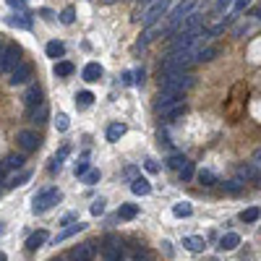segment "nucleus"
<instances>
[{
    "label": "nucleus",
    "mask_w": 261,
    "mask_h": 261,
    "mask_svg": "<svg viewBox=\"0 0 261 261\" xmlns=\"http://www.w3.org/2000/svg\"><path fill=\"white\" fill-rule=\"evenodd\" d=\"M196 76L191 70H178V73H159V91H180L186 94L188 89H193Z\"/></svg>",
    "instance_id": "f257e3e1"
},
{
    "label": "nucleus",
    "mask_w": 261,
    "mask_h": 261,
    "mask_svg": "<svg viewBox=\"0 0 261 261\" xmlns=\"http://www.w3.org/2000/svg\"><path fill=\"white\" fill-rule=\"evenodd\" d=\"M173 0H149V5H146L141 13H136V18L141 21L144 26H152L162 21V16H167V8H170Z\"/></svg>",
    "instance_id": "f03ea898"
},
{
    "label": "nucleus",
    "mask_w": 261,
    "mask_h": 261,
    "mask_svg": "<svg viewBox=\"0 0 261 261\" xmlns=\"http://www.w3.org/2000/svg\"><path fill=\"white\" fill-rule=\"evenodd\" d=\"M60 201H63V193H60L55 186H47V188H42V191L34 196L32 209H34V214H42V211L52 209L55 204H60Z\"/></svg>",
    "instance_id": "7ed1b4c3"
},
{
    "label": "nucleus",
    "mask_w": 261,
    "mask_h": 261,
    "mask_svg": "<svg viewBox=\"0 0 261 261\" xmlns=\"http://www.w3.org/2000/svg\"><path fill=\"white\" fill-rule=\"evenodd\" d=\"M196 11V0H180L175 8L167 13V21H165V29H167V34H173V29L180 24L183 18L188 16V13H193Z\"/></svg>",
    "instance_id": "20e7f679"
},
{
    "label": "nucleus",
    "mask_w": 261,
    "mask_h": 261,
    "mask_svg": "<svg viewBox=\"0 0 261 261\" xmlns=\"http://www.w3.org/2000/svg\"><path fill=\"white\" fill-rule=\"evenodd\" d=\"M125 256V248H123V241L118 235H104V241H102V259L104 261H123Z\"/></svg>",
    "instance_id": "39448f33"
},
{
    "label": "nucleus",
    "mask_w": 261,
    "mask_h": 261,
    "mask_svg": "<svg viewBox=\"0 0 261 261\" xmlns=\"http://www.w3.org/2000/svg\"><path fill=\"white\" fill-rule=\"evenodd\" d=\"M18 63H24L21 60V47L18 45H8L5 52H3V60H0V73H11Z\"/></svg>",
    "instance_id": "423d86ee"
},
{
    "label": "nucleus",
    "mask_w": 261,
    "mask_h": 261,
    "mask_svg": "<svg viewBox=\"0 0 261 261\" xmlns=\"http://www.w3.org/2000/svg\"><path fill=\"white\" fill-rule=\"evenodd\" d=\"M201 21H204V16H201L199 11L188 13V16L183 18L180 24L173 29V37H180V34H188V32H196V29H201Z\"/></svg>",
    "instance_id": "0eeeda50"
},
{
    "label": "nucleus",
    "mask_w": 261,
    "mask_h": 261,
    "mask_svg": "<svg viewBox=\"0 0 261 261\" xmlns=\"http://www.w3.org/2000/svg\"><path fill=\"white\" fill-rule=\"evenodd\" d=\"M32 73H34V66L24 60V63H18V66L8 73V84H11V87H21V84H26L32 79Z\"/></svg>",
    "instance_id": "6e6552de"
},
{
    "label": "nucleus",
    "mask_w": 261,
    "mask_h": 261,
    "mask_svg": "<svg viewBox=\"0 0 261 261\" xmlns=\"http://www.w3.org/2000/svg\"><path fill=\"white\" fill-rule=\"evenodd\" d=\"M16 141H18V146L24 152H37L39 144H42V139L37 136V131H32V128H21L16 133Z\"/></svg>",
    "instance_id": "1a4fd4ad"
},
{
    "label": "nucleus",
    "mask_w": 261,
    "mask_h": 261,
    "mask_svg": "<svg viewBox=\"0 0 261 261\" xmlns=\"http://www.w3.org/2000/svg\"><path fill=\"white\" fill-rule=\"evenodd\" d=\"M94 256H97V243L94 241H87V243L76 245V248L68 253L70 261H94Z\"/></svg>",
    "instance_id": "9d476101"
},
{
    "label": "nucleus",
    "mask_w": 261,
    "mask_h": 261,
    "mask_svg": "<svg viewBox=\"0 0 261 261\" xmlns=\"http://www.w3.org/2000/svg\"><path fill=\"white\" fill-rule=\"evenodd\" d=\"M183 100H186V94H180V91H159V97H157V104H154V110L162 112V110L173 107V104H180Z\"/></svg>",
    "instance_id": "9b49d317"
},
{
    "label": "nucleus",
    "mask_w": 261,
    "mask_h": 261,
    "mask_svg": "<svg viewBox=\"0 0 261 261\" xmlns=\"http://www.w3.org/2000/svg\"><path fill=\"white\" fill-rule=\"evenodd\" d=\"M217 52H220V47L207 42V45H201V47H196V50H193V63H207L211 58H217Z\"/></svg>",
    "instance_id": "f8f14e48"
},
{
    "label": "nucleus",
    "mask_w": 261,
    "mask_h": 261,
    "mask_svg": "<svg viewBox=\"0 0 261 261\" xmlns=\"http://www.w3.org/2000/svg\"><path fill=\"white\" fill-rule=\"evenodd\" d=\"M238 178L241 180H261V167L253 165V162H243V165H238Z\"/></svg>",
    "instance_id": "ddd939ff"
},
{
    "label": "nucleus",
    "mask_w": 261,
    "mask_h": 261,
    "mask_svg": "<svg viewBox=\"0 0 261 261\" xmlns=\"http://www.w3.org/2000/svg\"><path fill=\"white\" fill-rule=\"evenodd\" d=\"M21 100H24V107L26 110H32V107H37V104L45 102V100H42V89L37 87V84H32V87L24 91V97H21Z\"/></svg>",
    "instance_id": "4468645a"
},
{
    "label": "nucleus",
    "mask_w": 261,
    "mask_h": 261,
    "mask_svg": "<svg viewBox=\"0 0 261 261\" xmlns=\"http://www.w3.org/2000/svg\"><path fill=\"white\" fill-rule=\"evenodd\" d=\"M180 115H186V102H180V104H173V107H167V110H162V112H159L162 123H175Z\"/></svg>",
    "instance_id": "2eb2a0df"
},
{
    "label": "nucleus",
    "mask_w": 261,
    "mask_h": 261,
    "mask_svg": "<svg viewBox=\"0 0 261 261\" xmlns=\"http://www.w3.org/2000/svg\"><path fill=\"white\" fill-rule=\"evenodd\" d=\"M47 241H50L47 230H37V232H32L29 241H26V251H37V248H42V245H45Z\"/></svg>",
    "instance_id": "dca6fc26"
},
{
    "label": "nucleus",
    "mask_w": 261,
    "mask_h": 261,
    "mask_svg": "<svg viewBox=\"0 0 261 261\" xmlns=\"http://www.w3.org/2000/svg\"><path fill=\"white\" fill-rule=\"evenodd\" d=\"M102 73H104V70H102V66H100V63H87V66H84V81H89V84H94V81H100L102 79Z\"/></svg>",
    "instance_id": "f3484780"
},
{
    "label": "nucleus",
    "mask_w": 261,
    "mask_h": 261,
    "mask_svg": "<svg viewBox=\"0 0 261 261\" xmlns=\"http://www.w3.org/2000/svg\"><path fill=\"white\" fill-rule=\"evenodd\" d=\"M183 245H186L191 253H201L204 248H207V241H204L201 235H186L183 238Z\"/></svg>",
    "instance_id": "a211bd4d"
},
{
    "label": "nucleus",
    "mask_w": 261,
    "mask_h": 261,
    "mask_svg": "<svg viewBox=\"0 0 261 261\" xmlns=\"http://www.w3.org/2000/svg\"><path fill=\"white\" fill-rule=\"evenodd\" d=\"M241 245V235L238 232H225L220 238V251H235Z\"/></svg>",
    "instance_id": "6ab92c4d"
},
{
    "label": "nucleus",
    "mask_w": 261,
    "mask_h": 261,
    "mask_svg": "<svg viewBox=\"0 0 261 261\" xmlns=\"http://www.w3.org/2000/svg\"><path fill=\"white\" fill-rule=\"evenodd\" d=\"M81 230H87V225H84V222L68 225V227L63 230V232H58V235H55V245H58V243H63V241H68V238H73L76 232H81Z\"/></svg>",
    "instance_id": "aec40b11"
},
{
    "label": "nucleus",
    "mask_w": 261,
    "mask_h": 261,
    "mask_svg": "<svg viewBox=\"0 0 261 261\" xmlns=\"http://www.w3.org/2000/svg\"><path fill=\"white\" fill-rule=\"evenodd\" d=\"M131 191L136 193V196H149L152 193V183L146 180V178H133L131 180Z\"/></svg>",
    "instance_id": "412c9836"
},
{
    "label": "nucleus",
    "mask_w": 261,
    "mask_h": 261,
    "mask_svg": "<svg viewBox=\"0 0 261 261\" xmlns=\"http://www.w3.org/2000/svg\"><path fill=\"white\" fill-rule=\"evenodd\" d=\"M26 118H29V121H34V123H45V121H47V104L42 102V104H37V107L26 110Z\"/></svg>",
    "instance_id": "4be33fe9"
},
{
    "label": "nucleus",
    "mask_w": 261,
    "mask_h": 261,
    "mask_svg": "<svg viewBox=\"0 0 261 261\" xmlns=\"http://www.w3.org/2000/svg\"><path fill=\"white\" fill-rule=\"evenodd\" d=\"M45 52H47V58H63L66 55V45L63 42H58V39H52V42H47V47H45Z\"/></svg>",
    "instance_id": "5701e85b"
},
{
    "label": "nucleus",
    "mask_w": 261,
    "mask_h": 261,
    "mask_svg": "<svg viewBox=\"0 0 261 261\" xmlns=\"http://www.w3.org/2000/svg\"><path fill=\"white\" fill-rule=\"evenodd\" d=\"M73 63H68V60H58V63H55V68H52V73L55 76H58V79H66V76H70V73H73Z\"/></svg>",
    "instance_id": "b1692460"
},
{
    "label": "nucleus",
    "mask_w": 261,
    "mask_h": 261,
    "mask_svg": "<svg viewBox=\"0 0 261 261\" xmlns=\"http://www.w3.org/2000/svg\"><path fill=\"white\" fill-rule=\"evenodd\" d=\"M136 214H139V204H121V209H118L121 220H133Z\"/></svg>",
    "instance_id": "393cba45"
},
{
    "label": "nucleus",
    "mask_w": 261,
    "mask_h": 261,
    "mask_svg": "<svg viewBox=\"0 0 261 261\" xmlns=\"http://www.w3.org/2000/svg\"><path fill=\"white\" fill-rule=\"evenodd\" d=\"M125 131H128V128H125L123 123H112L107 128V141H121L125 136Z\"/></svg>",
    "instance_id": "a878e982"
},
{
    "label": "nucleus",
    "mask_w": 261,
    "mask_h": 261,
    "mask_svg": "<svg viewBox=\"0 0 261 261\" xmlns=\"http://www.w3.org/2000/svg\"><path fill=\"white\" fill-rule=\"evenodd\" d=\"M196 178H199V183H201L204 188H211L217 183V175L211 173V170H199V173H196Z\"/></svg>",
    "instance_id": "bb28decb"
},
{
    "label": "nucleus",
    "mask_w": 261,
    "mask_h": 261,
    "mask_svg": "<svg viewBox=\"0 0 261 261\" xmlns=\"http://www.w3.org/2000/svg\"><path fill=\"white\" fill-rule=\"evenodd\" d=\"M8 26H16V29H32V18L29 16H8Z\"/></svg>",
    "instance_id": "cd10ccee"
},
{
    "label": "nucleus",
    "mask_w": 261,
    "mask_h": 261,
    "mask_svg": "<svg viewBox=\"0 0 261 261\" xmlns=\"http://www.w3.org/2000/svg\"><path fill=\"white\" fill-rule=\"evenodd\" d=\"M186 162H188V159H186V154H180V152H178V154H170V157H167V167H170V170H175V173H178L180 167L186 165Z\"/></svg>",
    "instance_id": "c85d7f7f"
},
{
    "label": "nucleus",
    "mask_w": 261,
    "mask_h": 261,
    "mask_svg": "<svg viewBox=\"0 0 261 261\" xmlns=\"http://www.w3.org/2000/svg\"><path fill=\"white\" fill-rule=\"evenodd\" d=\"M68 146H63V149L58 152V154H55V157H52V162H50V173H58L60 170V165H63V159H66L68 157Z\"/></svg>",
    "instance_id": "c756f323"
},
{
    "label": "nucleus",
    "mask_w": 261,
    "mask_h": 261,
    "mask_svg": "<svg viewBox=\"0 0 261 261\" xmlns=\"http://www.w3.org/2000/svg\"><path fill=\"white\" fill-rule=\"evenodd\" d=\"M24 162H26V159H24V154H11V157L5 159L3 165L8 167V170H21V167H24Z\"/></svg>",
    "instance_id": "7c9ffc66"
},
{
    "label": "nucleus",
    "mask_w": 261,
    "mask_h": 261,
    "mask_svg": "<svg viewBox=\"0 0 261 261\" xmlns=\"http://www.w3.org/2000/svg\"><path fill=\"white\" fill-rule=\"evenodd\" d=\"M259 217H261V209H259V207H248V209L241 211V220H243V222H256Z\"/></svg>",
    "instance_id": "2f4dec72"
},
{
    "label": "nucleus",
    "mask_w": 261,
    "mask_h": 261,
    "mask_svg": "<svg viewBox=\"0 0 261 261\" xmlns=\"http://www.w3.org/2000/svg\"><path fill=\"white\" fill-rule=\"evenodd\" d=\"M222 188L227 193H241L243 188H245V183L241 180V178H235V180H227V183H222Z\"/></svg>",
    "instance_id": "473e14b6"
},
{
    "label": "nucleus",
    "mask_w": 261,
    "mask_h": 261,
    "mask_svg": "<svg viewBox=\"0 0 261 261\" xmlns=\"http://www.w3.org/2000/svg\"><path fill=\"white\" fill-rule=\"evenodd\" d=\"M191 211H193V207L188 201H180V204H175V207H173L175 217H191Z\"/></svg>",
    "instance_id": "72a5a7b5"
},
{
    "label": "nucleus",
    "mask_w": 261,
    "mask_h": 261,
    "mask_svg": "<svg viewBox=\"0 0 261 261\" xmlns=\"http://www.w3.org/2000/svg\"><path fill=\"white\" fill-rule=\"evenodd\" d=\"M251 5V0H232V13H230V18H238L241 13H245V8Z\"/></svg>",
    "instance_id": "f704fd0d"
},
{
    "label": "nucleus",
    "mask_w": 261,
    "mask_h": 261,
    "mask_svg": "<svg viewBox=\"0 0 261 261\" xmlns=\"http://www.w3.org/2000/svg\"><path fill=\"white\" fill-rule=\"evenodd\" d=\"M91 102H94V94H91V91H79V94H76V107H89Z\"/></svg>",
    "instance_id": "c9c22d12"
},
{
    "label": "nucleus",
    "mask_w": 261,
    "mask_h": 261,
    "mask_svg": "<svg viewBox=\"0 0 261 261\" xmlns=\"http://www.w3.org/2000/svg\"><path fill=\"white\" fill-rule=\"evenodd\" d=\"M193 173H196V170H193V162H186V165L178 170V178H180L183 183H188V180L193 178Z\"/></svg>",
    "instance_id": "e433bc0d"
},
{
    "label": "nucleus",
    "mask_w": 261,
    "mask_h": 261,
    "mask_svg": "<svg viewBox=\"0 0 261 261\" xmlns=\"http://www.w3.org/2000/svg\"><path fill=\"white\" fill-rule=\"evenodd\" d=\"M29 178H32V173H29V170H21L18 175H13V178L8 180V186H11V188H16V186H24V183L29 180Z\"/></svg>",
    "instance_id": "4c0bfd02"
},
{
    "label": "nucleus",
    "mask_w": 261,
    "mask_h": 261,
    "mask_svg": "<svg viewBox=\"0 0 261 261\" xmlns=\"http://www.w3.org/2000/svg\"><path fill=\"white\" fill-rule=\"evenodd\" d=\"M60 21H63V24H73V21H76V11L70 8V5H68V8H63L60 11Z\"/></svg>",
    "instance_id": "58836bf2"
},
{
    "label": "nucleus",
    "mask_w": 261,
    "mask_h": 261,
    "mask_svg": "<svg viewBox=\"0 0 261 261\" xmlns=\"http://www.w3.org/2000/svg\"><path fill=\"white\" fill-rule=\"evenodd\" d=\"M91 170L89 167V162L87 159H81V162H76V167H73V173H76V178H84V175H87Z\"/></svg>",
    "instance_id": "ea45409f"
},
{
    "label": "nucleus",
    "mask_w": 261,
    "mask_h": 261,
    "mask_svg": "<svg viewBox=\"0 0 261 261\" xmlns=\"http://www.w3.org/2000/svg\"><path fill=\"white\" fill-rule=\"evenodd\" d=\"M100 183V170H89L84 175V186H97Z\"/></svg>",
    "instance_id": "a19ab883"
},
{
    "label": "nucleus",
    "mask_w": 261,
    "mask_h": 261,
    "mask_svg": "<svg viewBox=\"0 0 261 261\" xmlns=\"http://www.w3.org/2000/svg\"><path fill=\"white\" fill-rule=\"evenodd\" d=\"M91 214H94V217L104 214V199H97L94 204H91Z\"/></svg>",
    "instance_id": "79ce46f5"
},
{
    "label": "nucleus",
    "mask_w": 261,
    "mask_h": 261,
    "mask_svg": "<svg viewBox=\"0 0 261 261\" xmlns=\"http://www.w3.org/2000/svg\"><path fill=\"white\" fill-rule=\"evenodd\" d=\"M144 76H146V70L136 68V70H133V84H139V87H141V84H144Z\"/></svg>",
    "instance_id": "37998d69"
},
{
    "label": "nucleus",
    "mask_w": 261,
    "mask_h": 261,
    "mask_svg": "<svg viewBox=\"0 0 261 261\" xmlns=\"http://www.w3.org/2000/svg\"><path fill=\"white\" fill-rule=\"evenodd\" d=\"M55 125H58V131H68V115H58Z\"/></svg>",
    "instance_id": "c03bdc74"
},
{
    "label": "nucleus",
    "mask_w": 261,
    "mask_h": 261,
    "mask_svg": "<svg viewBox=\"0 0 261 261\" xmlns=\"http://www.w3.org/2000/svg\"><path fill=\"white\" fill-rule=\"evenodd\" d=\"M11 8H18V11H26V0H8Z\"/></svg>",
    "instance_id": "a18cd8bd"
},
{
    "label": "nucleus",
    "mask_w": 261,
    "mask_h": 261,
    "mask_svg": "<svg viewBox=\"0 0 261 261\" xmlns=\"http://www.w3.org/2000/svg\"><path fill=\"white\" fill-rule=\"evenodd\" d=\"M227 5H232V0H217V8H214V13H222Z\"/></svg>",
    "instance_id": "49530a36"
},
{
    "label": "nucleus",
    "mask_w": 261,
    "mask_h": 261,
    "mask_svg": "<svg viewBox=\"0 0 261 261\" xmlns=\"http://www.w3.org/2000/svg\"><path fill=\"white\" fill-rule=\"evenodd\" d=\"M144 167H146L149 173H157V170H159V165H157L154 159H146V162H144Z\"/></svg>",
    "instance_id": "de8ad7c7"
},
{
    "label": "nucleus",
    "mask_w": 261,
    "mask_h": 261,
    "mask_svg": "<svg viewBox=\"0 0 261 261\" xmlns=\"http://www.w3.org/2000/svg\"><path fill=\"white\" fill-rule=\"evenodd\" d=\"M39 16L45 18V21H52V18H55V13H52L50 8H42V11H39Z\"/></svg>",
    "instance_id": "09e8293b"
},
{
    "label": "nucleus",
    "mask_w": 261,
    "mask_h": 261,
    "mask_svg": "<svg viewBox=\"0 0 261 261\" xmlns=\"http://www.w3.org/2000/svg\"><path fill=\"white\" fill-rule=\"evenodd\" d=\"M253 165H259V167H261V146H259L256 152H253Z\"/></svg>",
    "instance_id": "8fccbe9b"
},
{
    "label": "nucleus",
    "mask_w": 261,
    "mask_h": 261,
    "mask_svg": "<svg viewBox=\"0 0 261 261\" xmlns=\"http://www.w3.org/2000/svg\"><path fill=\"white\" fill-rule=\"evenodd\" d=\"M136 261H154V259H152V256H149V253H146V251H141L139 256H136Z\"/></svg>",
    "instance_id": "3c124183"
},
{
    "label": "nucleus",
    "mask_w": 261,
    "mask_h": 261,
    "mask_svg": "<svg viewBox=\"0 0 261 261\" xmlns=\"http://www.w3.org/2000/svg\"><path fill=\"white\" fill-rule=\"evenodd\" d=\"M76 220V214H66V217H63V225H68V222H73Z\"/></svg>",
    "instance_id": "603ef678"
},
{
    "label": "nucleus",
    "mask_w": 261,
    "mask_h": 261,
    "mask_svg": "<svg viewBox=\"0 0 261 261\" xmlns=\"http://www.w3.org/2000/svg\"><path fill=\"white\" fill-rule=\"evenodd\" d=\"M5 47H8V45H5L3 39H0V60H3V52H5Z\"/></svg>",
    "instance_id": "864d4df0"
},
{
    "label": "nucleus",
    "mask_w": 261,
    "mask_h": 261,
    "mask_svg": "<svg viewBox=\"0 0 261 261\" xmlns=\"http://www.w3.org/2000/svg\"><path fill=\"white\" fill-rule=\"evenodd\" d=\"M0 261H8V259H5V253H0Z\"/></svg>",
    "instance_id": "5fc2aeb1"
},
{
    "label": "nucleus",
    "mask_w": 261,
    "mask_h": 261,
    "mask_svg": "<svg viewBox=\"0 0 261 261\" xmlns=\"http://www.w3.org/2000/svg\"><path fill=\"white\" fill-rule=\"evenodd\" d=\"M104 3H115V0H104Z\"/></svg>",
    "instance_id": "6e6d98bb"
},
{
    "label": "nucleus",
    "mask_w": 261,
    "mask_h": 261,
    "mask_svg": "<svg viewBox=\"0 0 261 261\" xmlns=\"http://www.w3.org/2000/svg\"><path fill=\"white\" fill-rule=\"evenodd\" d=\"M259 21H261V8H259Z\"/></svg>",
    "instance_id": "4d7b16f0"
},
{
    "label": "nucleus",
    "mask_w": 261,
    "mask_h": 261,
    "mask_svg": "<svg viewBox=\"0 0 261 261\" xmlns=\"http://www.w3.org/2000/svg\"><path fill=\"white\" fill-rule=\"evenodd\" d=\"M144 3H149V0H144Z\"/></svg>",
    "instance_id": "13d9d810"
},
{
    "label": "nucleus",
    "mask_w": 261,
    "mask_h": 261,
    "mask_svg": "<svg viewBox=\"0 0 261 261\" xmlns=\"http://www.w3.org/2000/svg\"><path fill=\"white\" fill-rule=\"evenodd\" d=\"M58 261H60V259H58Z\"/></svg>",
    "instance_id": "bf43d9fd"
}]
</instances>
